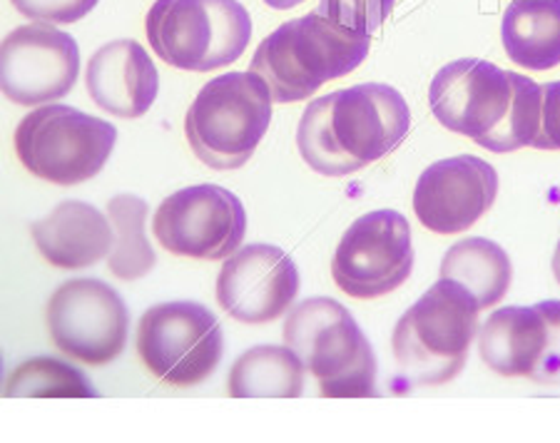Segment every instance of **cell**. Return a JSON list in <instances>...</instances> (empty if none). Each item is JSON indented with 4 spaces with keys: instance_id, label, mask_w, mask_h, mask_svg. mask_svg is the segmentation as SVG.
<instances>
[{
    "instance_id": "21",
    "label": "cell",
    "mask_w": 560,
    "mask_h": 443,
    "mask_svg": "<svg viewBox=\"0 0 560 443\" xmlns=\"http://www.w3.org/2000/svg\"><path fill=\"white\" fill-rule=\"evenodd\" d=\"M441 277L464 284L481 310L499 304L509 292L513 265L501 244L483 237H468L451 247L441 261Z\"/></svg>"
},
{
    "instance_id": "10",
    "label": "cell",
    "mask_w": 560,
    "mask_h": 443,
    "mask_svg": "<svg viewBox=\"0 0 560 443\" xmlns=\"http://www.w3.org/2000/svg\"><path fill=\"white\" fill-rule=\"evenodd\" d=\"M413 269L409 220L396 210H376L354 220L339 240L331 277L354 300H378L399 289Z\"/></svg>"
},
{
    "instance_id": "22",
    "label": "cell",
    "mask_w": 560,
    "mask_h": 443,
    "mask_svg": "<svg viewBox=\"0 0 560 443\" xmlns=\"http://www.w3.org/2000/svg\"><path fill=\"white\" fill-rule=\"evenodd\" d=\"M107 217L115 230L113 252L107 255L110 272L122 282H135L155 267V249L144 237V222H148V202L135 195H117L107 202Z\"/></svg>"
},
{
    "instance_id": "30",
    "label": "cell",
    "mask_w": 560,
    "mask_h": 443,
    "mask_svg": "<svg viewBox=\"0 0 560 443\" xmlns=\"http://www.w3.org/2000/svg\"><path fill=\"white\" fill-rule=\"evenodd\" d=\"M553 275H556V282L560 284V240H558L556 252H553Z\"/></svg>"
},
{
    "instance_id": "1",
    "label": "cell",
    "mask_w": 560,
    "mask_h": 443,
    "mask_svg": "<svg viewBox=\"0 0 560 443\" xmlns=\"http://www.w3.org/2000/svg\"><path fill=\"white\" fill-rule=\"evenodd\" d=\"M411 110L399 90L361 83L312 101L296 128L302 160L324 177H345L406 140Z\"/></svg>"
},
{
    "instance_id": "4",
    "label": "cell",
    "mask_w": 560,
    "mask_h": 443,
    "mask_svg": "<svg viewBox=\"0 0 560 443\" xmlns=\"http://www.w3.org/2000/svg\"><path fill=\"white\" fill-rule=\"evenodd\" d=\"M284 343L319 382L324 399H369L376 394V357L345 304L312 296L284 322Z\"/></svg>"
},
{
    "instance_id": "6",
    "label": "cell",
    "mask_w": 560,
    "mask_h": 443,
    "mask_svg": "<svg viewBox=\"0 0 560 443\" xmlns=\"http://www.w3.org/2000/svg\"><path fill=\"white\" fill-rule=\"evenodd\" d=\"M148 40L167 66L210 72L240 60L252 38V18L240 0H155Z\"/></svg>"
},
{
    "instance_id": "11",
    "label": "cell",
    "mask_w": 560,
    "mask_h": 443,
    "mask_svg": "<svg viewBox=\"0 0 560 443\" xmlns=\"http://www.w3.org/2000/svg\"><path fill=\"white\" fill-rule=\"evenodd\" d=\"M152 234L175 257L228 259L245 240L247 212L237 195L220 185L185 187L162 200Z\"/></svg>"
},
{
    "instance_id": "27",
    "label": "cell",
    "mask_w": 560,
    "mask_h": 443,
    "mask_svg": "<svg viewBox=\"0 0 560 443\" xmlns=\"http://www.w3.org/2000/svg\"><path fill=\"white\" fill-rule=\"evenodd\" d=\"M533 306L546 319L548 341L544 359H540V364L530 378L536 384H560V300H546Z\"/></svg>"
},
{
    "instance_id": "7",
    "label": "cell",
    "mask_w": 560,
    "mask_h": 443,
    "mask_svg": "<svg viewBox=\"0 0 560 443\" xmlns=\"http://www.w3.org/2000/svg\"><path fill=\"white\" fill-rule=\"evenodd\" d=\"M117 130L113 123L70 105H40L15 128V155L23 167L50 185H83L110 160Z\"/></svg>"
},
{
    "instance_id": "25",
    "label": "cell",
    "mask_w": 560,
    "mask_h": 443,
    "mask_svg": "<svg viewBox=\"0 0 560 443\" xmlns=\"http://www.w3.org/2000/svg\"><path fill=\"white\" fill-rule=\"evenodd\" d=\"M396 8V0H319V13L341 28L374 35Z\"/></svg>"
},
{
    "instance_id": "2",
    "label": "cell",
    "mask_w": 560,
    "mask_h": 443,
    "mask_svg": "<svg viewBox=\"0 0 560 443\" xmlns=\"http://www.w3.org/2000/svg\"><path fill=\"white\" fill-rule=\"evenodd\" d=\"M372 35L341 28L312 11L269 33L249 70L267 80L277 103H302L329 80L345 78L366 60Z\"/></svg>"
},
{
    "instance_id": "23",
    "label": "cell",
    "mask_w": 560,
    "mask_h": 443,
    "mask_svg": "<svg viewBox=\"0 0 560 443\" xmlns=\"http://www.w3.org/2000/svg\"><path fill=\"white\" fill-rule=\"evenodd\" d=\"M8 399H93L95 388L75 366L52 357H35L8 376Z\"/></svg>"
},
{
    "instance_id": "16",
    "label": "cell",
    "mask_w": 560,
    "mask_h": 443,
    "mask_svg": "<svg viewBox=\"0 0 560 443\" xmlns=\"http://www.w3.org/2000/svg\"><path fill=\"white\" fill-rule=\"evenodd\" d=\"M85 85L105 113L135 120L158 101L160 75L138 40H113L88 60Z\"/></svg>"
},
{
    "instance_id": "8",
    "label": "cell",
    "mask_w": 560,
    "mask_h": 443,
    "mask_svg": "<svg viewBox=\"0 0 560 443\" xmlns=\"http://www.w3.org/2000/svg\"><path fill=\"white\" fill-rule=\"evenodd\" d=\"M138 354L148 372L173 386H195L214 374L224 354L217 316L197 302L150 306L138 324Z\"/></svg>"
},
{
    "instance_id": "9",
    "label": "cell",
    "mask_w": 560,
    "mask_h": 443,
    "mask_svg": "<svg viewBox=\"0 0 560 443\" xmlns=\"http://www.w3.org/2000/svg\"><path fill=\"white\" fill-rule=\"evenodd\" d=\"M58 351L88 366H105L125 351L130 312L101 279H70L52 292L45 310Z\"/></svg>"
},
{
    "instance_id": "15",
    "label": "cell",
    "mask_w": 560,
    "mask_h": 443,
    "mask_svg": "<svg viewBox=\"0 0 560 443\" xmlns=\"http://www.w3.org/2000/svg\"><path fill=\"white\" fill-rule=\"evenodd\" d=\"M499 197V172L476 155L433 162L413 187V212L436 234H460L481 220Z\"/></svg>"
},
{
    "instance_id": "3",
    "label": "cell",
    "mask_w": 560,
    "mask_h": 443,
    "mask_svg": "<svg viewBox=\"0 0 560 443\" xmlns=\"http://www.w3.org/2000/svg\"><path fill=\"white\" fill-rule=\"evenodd\" d=\"M476 296L464 284L441 277L394 327L392 349L401 374L413 386H441L466 366L478 331Z\"/></svg>"
},
{
    "instance_id": "14",
    "label": "cell",
    "mask_w": 560,
    "mask_h": 443,
    "mask_svg": "<svg viewBox=\"0 0 560 443\" xmlns=\"http://www.w3.org/2000/svg\"><path fill=\"white\" fill-rule=\"evenodd\" d=\"M300 294V269L272 244L234 252L217 277V302L242 324L277 322Z\"/></svg>"
},
{
    "instance_id": "13",
    "label": "cell",
    "mask_w": 560,
    "mask_h": 443,
    "mask_svg": "<svg viewBox=\"0 0 560 443\" xmlns=\"http://www.w3.org/2000/svg\"><path fill=\"white\" fill-rule=\"evenodd\" d=\"M80 75V48L70 33L48 23L21 25L0 50V85L15 105L62 101Z\"/></svg>"
},
{
    "instance_id": "29",
    "label": "cell",
    "mask_w": 560,
    "mask_h": 443,
    "mask_svg": "<svg viewBox=\"0 0 560 443\" xmlns=\"http://www.w3.org/2000/svg\"><path fill=\"white\" fill-rule=\"evenodd\" d=\"M269 8H275V11H289V8H296L304 0H265Z\"/></svg>"
},
{
    "instance_id": "28",
    "label": "cell",
    "mask_w": 560,
    "mask_h": 443,
    "mask_svg": "<svg viewBox=\"0 0 560 443\" xmlns=\"http://www.w3.org/2000/svg\"><path fill=\"white\" fill-rule=\"evenodd\" d=\"M544 105H540V132L533 148L536 150H560V80L540 85Z\"/></svg>"
},
{
    "instance_id": "24",
    "label": "cell",
    "mask_w": 560,
    "mask_h": 443,
    "mask_svg": "<svg viewBox=\"0 0 560 443\" xmlns=\"http://www.w3.org/2000/svg\"><path fill=\"white\" fill-rule=\"evenodd\" d=\"M513 78V105L511 113L505 117L501 132L489 142L491 152H516L521 148H533L538 132H540V105H544V90L530 80L528 75H521V72H511Z\"/></svg>"
},
{
    "instance_id": "17",
    "label": "cell",
    "mask_w": 560,
    "mask_h": 443,
    "mask_svg": "<svg viewBox=\"0 0 560 443\" xmlns=\"http://www.w3.org/2000/svg\"><path fill=\"white\" fill-rule=\"evenodd\" d=\"M33 242L43 259L58 269H85L113 252L115 230L110 217L97 207L66 200L48 217L33 222Z\"/></svg>"
},
{
    "instance_id": "19",
    "label": "cell",
    "mask_w": 560,
    "mask_h": 443,
    "mask_svg": "<svg viewBox=\"0 0 560 443\" xmlns=\"http://www.w3.org/2000/svg\"><path fill=\"white\" fill-rule=\"evenodd\" d=\"M505 56L521 68L560 66V0H511L501 21Z\"/></svg>"
},
{
    "instance_id": "26",
    "label": "cell",
    "mask_w": 560,
    "mask_h": 443,
    "mask_svg": "<svg viewBox=\"0 0 560 443\" xmlns=\"http://www.w3.org/2000/svg\"><path fill=\"white\" fill-rule=\"evenodd\" d=\"M101 0H13L15 11L38 23H78Z\"/></svg>"
},
{
    "instance_id": "18",
    "label": "cell",
    "mask_w": 560,
    "mask_h": 443,
    "mask_svg": "<svg viewBox=\"0 0 560 443\" xmlns=\"http://www.w3.org/2000/svg\"><path fill=\"white\" fill-rule=\"evenodd\" d=\"M546 341V319L536 306H503L478 331V357L495 374L530 378L544 359Z\"/></svg>"
},
{
    "instance_id": "12",
    "label": "cell",
    "mask_w": 560,
    "mask_h": 443,
    "mask_svg": "<svg viewBox=\"0 0 560 443\" xmlns=\"http://www.w3.org/2000/svg\"><path fill=\"white\" fill-rule=\"evenodd\" d=\"M513 95L511 70H501L489 60L460 58L431 80L429 103L433 117L446 130L489 148L511 113Z\"/></svg>"
},
{
    "instance_id": "5",
    "label": "cell",
    "mask_w": 560,
    "mask_h": 443,
    "mask_svg": "<svg viewBox=\"0 0 560 443\" xmlns=\"http://www.w3.org/2000/svg\"><path fill=\"white\" fill-rule=\"evenodd\" d=\"M272 90L257 72H224L197 93L185 117L195 158L212 170H240L272 123Z\"/></svg>"
},
{
    "instance_id": "20",
    "label": "cell",
    "mask_w": 560,
    "mask_h": 443,
    "mask_svg": "<svg viewBox=\"0 0 560 443\" xmlns=\"http://www.w3.org/2000/svg\"><path fill=\"white\" fill-rule=\"evenodd\" d=\"M302 359L287 347H255L234 361L232 399H300L304 392Z\"/></svg>"
}]
</instances>
